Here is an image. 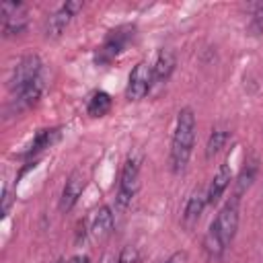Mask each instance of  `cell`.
Returning a JSON list of instances; mask_svg holds the SVG:
<instances>
[{"instance_id":"cell-1","label":"cell","mask_w":263,"mask_h":263,"mask_svg":"<svg viewBox=\"0 0 263 263\" xmlns=\"http://www.w3.org/2000/svg\"><path fill=\"white\" fill-rule=\"evenodd\" d=\"M238 197L232 195L230 201H226V205L218 212V216L214 218V222L210 224L205 238H203V249L210 257H222V253L226 251V247L232 242L236 228H238Z\"/></svg>"},{"instance_id":"cell-2","label":"cell","mask_w":263,"mask_h":263,"mask_svg":"<svg viewBox=\"0 0 263 263\" xmlns=\"http://www.w3.org/2000/svg\"><path fill=\"white\" fill-rule=\"evenodd\" d=\"M195 144V113L191 107H183L177 115V125H175V134H173V142H171V171L173 173H181L185 171L191 150Z\"/></svg>"},{"instance_id":"cell-3","label":"cell","mask_w":263,"mask_h":263,"mask_svg":"<svg viewBox=\"0 0 263 263\" xmlns=\"http://www.w3.org/2000/svg\"><path fill=\"white\" fill-rule=\"evenodd\" d=\"M140 168H142V152L136 150L127 156V160L123 162L121 175H119V185H117V195H115V203L119 210H125L136 197L140 189Z\"/></svg>"},{"instance_id":"cell-4","label":"cell","mask_w":263,"mask_h":263,"mask_svg":"<svg viewBox=\"0 0 263 263\" xmlns=\"http://www.w3.org/2000/svg\"><path fill=\"white\" fill-rule=\"evenodd\" d=\"M134 35H136V29L129 27V25H123V27H117V29L109 31L105 41H103V45L97 49V58H95L97 64H101V66L111 64L134 41Z\"/></svg>"},{"instance_id":"cell-5","label":"cell","mask_w":263,"mask_h":263,"mask_svg":"<svg viewBox=\"0 0 263 263\" xmlns=\"http://www.w3.org/2000/svg\"><path fill=\"white\" fill-rule=\"evenodd\" d=\"M41 66L43 64H41V58L37 53H27L25 58H21L18 64L14 66V70H12L10 80H8L10 90H21L27 84L35 82L41 76Z\"/></svg>"},{"instance_id":"cell-6","label":"cell","mask_w":263,"mask_h":263,"mask_svg":"<svg viewBox=\"0 0 263 263\" xmlns=\"http://www.w3.org/2000/svg\"><path fill=\"white\" fill-rule=\"evenodd\" d=\"M154 82V76H152V64L148 62H138L132 72H129V78H127V88H125V97L127 101H142L150 86Z\"/></svg>"},{"instance_id":"cell-7","label":"cell","mask_w":263,"mask_h":263,"mask_svg":"<svg viewBox=\"0 0 263 263\" xmlns=\"http://www.w3.org/2000/svg\"><path fill=\"white\" fill-rule=\"evenodd\" d=\"M0 14H2V33H4V37H16L29 25L27 10L18 2H2L0 4Z\"/></svg>"},{"instance_id":"cell-8","label":"cell","mask_w":263,"mask_h":263,"mask_svg":"<svg viewBox=\"0 0 263 263\" xmlns=\"http://www.w3.org/2000/svg\"><path fill=\"white\" fill-rule=\"evenodd\" d=\"M80 8H82V2H80V0H72V2L62 4V6L47 18V23H45V37H47V39H58V37L66 31V27L70 25L72 16H74Z\"/></svg>"},{"instance_id":"cell-9","label":"cell","mask_w":263,"mask_h":263,"mask_svg":"<svg viewBox=\"0 0 263 263\" xmlns=\"http://www.w3.org/2000/svg\"><path fill=\"white\" fill-rule=\"evenodd\" d=\"M43 86H45L43 76H39L35 82H31V84H27L25 88L16 90L14 99H12V101H10V105H8V113H12V115H21V113L29 111L31 107H35V105H37V101L41 99Z\"/></svg>"},{"instance_id":"cell-10","label":"cell","mask_w":263,"mask_h":263,"mask_svg":"<svg viewBox=\"0 0 263 263\" xmlns=\"http://www.w3.org/2000/svg\"><path fill=\"white\" fill-rule=\"evenodd\" d=\"M82 191H84V175H82V171H72L70 177L66 179L64 189H62L60 210L62 212H70L76 205V201L82 195Z\"/></svg>"},{"instance_id":"cell-11","label":"cell","mask_w":263,"mask_h":263,"mask_svg":"<svg viewBox=\"0 0 263 263\" xmlns=\"http://www.w3.org/2000/svg\"><path fill=\"white\" fill-rule=\"evenodd\" d=\"M230 181H232V168H230V162L224 160V162L218 166V171H216L212 183L208 185V203H212V205L218 203L220 197H222V193L228 189Z\"/></svg>"},{"instance_id":"cell-12","label":"cell","mask_w":263,"mask_h":263,"mask_svg":"<svg viewBox=\"0 0 263 263\" xmlns=\"http://www.w3.org/2000/svg\"><path fill=\"white\" fill-rule=\"evenodd\" d=\"M177 66V58L171 49H160L154 64H152V76H154V82H164L168 80V76L173 74Z\"/></svg>"},{"instance_id":"cell-13","label":"cell","mask_w":263,"mask_h":263,"mask_svg":"<svg viewBox=\"0 0 263 263\" xmlns=\"http://www.w3.org/2000/svg\"><path fill=\"white\" fill-rule=\"evenodd\" d=\"M205 205H208V189L199 187V189H195V191L191 193V197L187 199L185 212H183V220H185L187 224L199 220V216H201V212H203Z\"/></svg>"},{"instance_id":"cell-14","label":"cell","mask_w":263,"mask_h":263,"mask_svg":"<svg viewBox=\"0 0 263 263\" xmlns=\"http://www.w3.org/2000/svg\"><path fill=\"white\" fill-rule=\"evenodd\" d=\"M62 136V129L60 127H45V129H39L29 146V150L25 152V156H33V154H39L41 150L53 146Z\"/></svg>"},{"instance_id":"cell-15","label":"cell","mask_w":263,"mask_h":263,"mask_svg":"<svg viewBox=\"0 0 263 263\" xmlns=\"http://www.w3.org/2000/svg\"><path fill=\"white\" fill-rule=\"evenodd\" d=\"M113 212L109 205H101L95 216H92V224H90V232L97 236V238H105L111 234L113 230Z\"/></svg>"},{"instance_id":"cell-16","label":"cell","mask_w":263,"mask_h":263,"mask_svg":"<svg viewBox=\"0 0 263 263\" xmlns=\"http://www.w3.org/2000/svg\"><path fill=\"white\" fill-rule=\"evenodd\" d=\"M111 105H113V99L111 95H107L105 90H97L90 95L88 99V105H86V113L90 117H103L111 111Z\"/></svg>"},{"instance_id":"cell-17","label":"cell","mask_w":263,"mask_h":263,"mask_svg":"<svg viewBox=\"0 0 263 263\" xmlns=\"http://www.w3.org/2000/svg\"><path fill=\"white\" fill-rule=\"evenodd\" d=\"M228 140H230V129H228V127H224V125L212 127V134H210L208 144H205V156H208V158L216 156V154L226 146Z\"/></svg>"},{"instance_id":"cell-18","label":"cell","mask_w":263,"mask_h":263,"mask_svg":"<svg viewBox=\"0 0 263 263\" xmlns=\"http://www.w3.org/2000/svg\"><path fill=\"white\" fill-rule=\"evenodd\" d=\"M255 175H257V160H251V162H247V166H242V171H240V175H238L234 197L240 199V195H242V193L251 187V183L255 181Z\"/></svg>"},{"instance_id":"cell-19","label":"cell","mask_w":263,"mask_h":263,"mask_svg":"<svg viewBox=\"0 0 263 263\" xmlns=\"http://www.w3.org/2000/svg\"><path fill=\"white\" fill-rule=\"evenodd\" d=\"M249 29L257 35L263 31V2H257L251 6V23H249Z\"/></svg>"},{"instance_id":"cell-20","label":"cell","mask_w":263,"mask_h":263,"mask_svg":"<svg viewBox=\"0 0 263 263\" xmlns=\"http://www.w3.org/2000/svg\"><path fill=\"white\" fill-rule=\"evenodd\" d=\"M138 259H140L138 249H136L134 245H125V247L119 251L115 263H138Z\"/></svg>"},{"instance_id":"cell-21","label":"cell","mask_w":263,"mask_h":263,"mask_svg":"<svg viewBox=\"0 0 263 263\" xmlns=\"http://www.w3.org/2000/svg\"><path fill=\"white\" fill-rule=\"evenodd\" d=\"M189 261V255H187V251H175L166 261H162V263H187Z\"/></svg>"},{"instance_id":"cell-22","label":"cell","mask_w":263,"mask_h":263,"mask_svg":"<svg viewBox=\"0 0 263 263\" xmlns=\"http://www.w3.org/2000/svg\"><path fill=\"white\" fill-rule=\"evenodd\" d=\"M88 261H90V259H88L86 255H82V257L78 255V257H74V259H72V263H88Z\"/></svg>"}]
</instances>
